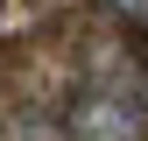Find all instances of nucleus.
Instances as JSON below:
<instances>
[{
  "label": "nucleus",
  "mask_w": 148,
  "mask_h": 141,
  "mask_svg": "<svg viewBox=\"0 0 148 141\" xmlns=\"http://www.w3.org/2000/svg\"><path fill=\"white\" fill-rule=\"evenodd\" d=\"M64 134L71 141H148V106L120 85H92L64 106Z\"/></svg>",
  "instance_id": "1"
},
{
  "label": "nucleus",
  "mask_w": 148,
  "mask_h": 141,
  "mask_svg": "<svg viewBox=\"0 0 148 141\" xmlns=\"http://www.w3.org/2000/svg\"><path fill=\"white\" fill-rule=\"evenodd\" d=\"M113 21H127V28H148V0H99Z\"/></svg>",
  "instance_id": "3"
},
{
  "label": "nucleus",
  "mask_w": 148,
  "mask_h": 141,
  "mask_svg": "<svg viewBox=\"0 0 148 141\" xmlns=\"http://www.w3.org/2000/svg\"><path fill=\"white\" fill-rule=\"evenodd\" d=\"M7 141H71V134H64V120H49V113H21L7 127Z\"/></svg>",
  "instance_id": "2"
}]
</instances>
